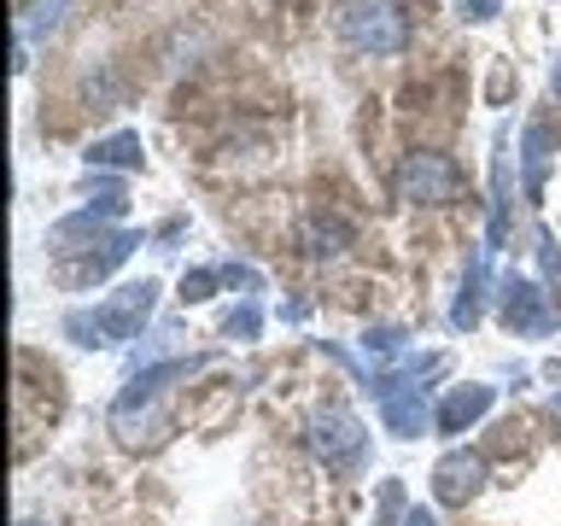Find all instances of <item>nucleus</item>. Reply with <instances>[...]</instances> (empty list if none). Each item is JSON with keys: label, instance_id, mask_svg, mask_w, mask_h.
<instances>
[{"label": "nucleus", "instance_id": "obj_1", "mask_svg": "<svg viewBox=\"0 0 561 526\" xmlns=\"http://www.w3.org/2000/svg\"><path fill=\"white\" fill-rule=\"evenodd\" d=\"M199 368H205V357H175V363L140 368V375L117 392V403H112L117 445H129V450H158V445H164V438L175 433V421L164 415L170 380H187V375H199Z\"/></svg>", "mask_w": 561, "mask_h": 526}, {"label": "nucleus", "instance_id": "obj_2", "mask_svg": "<svg viewBox=\"0 0 561 526\" xmlns=\"http://www.w3.org/2000/svg\"><path fill=\"white\" fill-rule=\"evenodd\" d=\"M152 305H158V281H129V287H117L105 305L70 310L65 316V333L77 345H123V340H135V333L147 328Z\"/></svg>", "mask_w": 561, "mask_h": 526}, {"label": "nucleus", "instance_id": "obj_3", "mask_svg": "<svg viewBox=\"0 0 561 526\" xmlns=\"http://www.w3.org/2000/svg\"><path fill=\"white\" fill-rule=\"evenodd\" d=\"M340 35H345L357 53H375V59H386V53H403V42H410V24H403V12L392 7V0H345Z\"/></svg>", "mask_w": 561, "mask_h": 526}, {"label": "nucleus", "instance_id": "obj_4", "mask_svg": "<svg viewBox=\"0 0 561 526\" xmlns=\"http://www.w3.org/2000/svg\"><path fill=\"white\" fill-rule=\"evenodd\" d=\"M310 450L322 456L333 473H363L368 462V433L363 421L345 410V403H328V410L310 415Z\"/></svg>", "mask_w": 561, "mask_h": 526}, {"label": "nucleus", "instance_id": "obj_5", "mask_svg": "<svg viewBox=\"0 0 561 526\" xmlns=\"http://www.w3.org/2000/svg\"><path fill=\"white\" fill-rule=\"evenodd\" d=\"M398 193L415 205H450L456 193H462V170H456L450 152H403L398 164Z\"/></svg>", "mask_w": 561, "mask_h": 526}, {"label": "nucleus", "instance_id": "obj_6", "mask_svg": "<svg viewBox=\"0 0 561 526\" xmlns=\"http://www.w3.org/2000/svg\"><path fill=\"white\" fill-rule=\"evenodd\" d=\"M497 305H503V328L508 333H526V340H543L556 328V310H550V293L526 275H503L497 287Z\"/></svg>", "mask_w": 561, "mask_h": 526}, {"label": "nucleus", "instance_id": "obj_7", "mask_svg": "<svg viewBox=\"0 0 561 526\" xmlns=\"http://www.w3.org/2000/svg\"><path fill=\"white\" fill-rule=\"evenodd\" d=\"M375 403H380V421L392 438H415L427 421H438L427 410V392H421V380H403V375H380L375 380Z\"/></svg>", "mask_w": 561, "mask_h": 526}, {"label": "nucleus", "instance_id": "obj_8", "mask_svg": "<svg viewBox=\"0 0 561 526\" xmlns=\"http://www.w3.org/2000/svg\"><path fill=\"white\" fill-rule=\"evenodd\" d=\"M480 485H485V456H480V450H450V456H438V468H433V498H438V503L462 508V503L480 498Z\"/></svg>", "mask_w": 561, "mask_h": 526}, {"label": "nucleus", "instance_id": "obj_9", "mask_svg": "<svg viewBox=\"0 0 561 526\" xmlns=\"http://www.w3.org/2000/svg\"><path fill=\"white\" fill-rule=\"evenodd\" d=\"M135 245H140V235L117 228V235L105 240V245H94V252H82V258H59V270H53V275H59V287H88V281H105V275H112L117 263L135 252Z\"/></svg>", "mask_w": 561, "mask_h": 526}, {"label": "nucleus", "instance_id": "obj_10", "mask_svg": "<svg viewBox=\"0 0 561 526\" xmlns=\"http://www.w3.org/2000/svg\"><path fill=\"white\" fill-rule=\"evenodd\" d=\"M491 403H497V386H450V398L438 403V433H468Z\"/></svg>", "mask_w": 561, "mask_h": 526}, {"label": "nucleus", "instance_id": "obj_11", "mask_svg": "<svg viewBox=\"0 0 561 526\" xmlns=\"http://www.w3.org/2000/svg\"><path fill=\"white\" fill-rule=\"evenodd\" d=\"M485 252H491V245H473V252H468V270H462V293H456V305H450V328H473V322H480V310H485Z\"/></svg>", "mask_w": 561, "mask_h": 526}, {"label": "nucleus", "instance_id": "obj_12", "mask_svg": "<svg viewBox=\"0 0 561 526\" xmlns=\"http://www.w3.org/2000/svg\"><path fill=\"white\" fill-rule=\"evenodd\" d=\"M550 158H556V129L550 123H526V140H520V164H526V199H543V175H550Z\"/></svg>", "mask_w": 561, "mask_h": 526}, {"label": "nucleus", "instance_id": "obj_13", "mask_svg": "<svg viewBox=\"0 0 561 526\" xmlns=\"http://www.w3.org/2000/svg\"><path fill=\"white\" fill-rule=\"evenodd\" d=\"M140 158H147V147H140L135 129H117V135H105L88 147V164L94 170H140Z\"/></svg>", "mask_w": 561, "mask_h": 526}, {"label": "nucleus", "instance_id": "obj_14", "mask_svg": "<svg viewBox=\"0 0 561 526\" xmlns=\"http://www.w3.org/2000/svg\"><path fill=\"white\" fill-rule=\"evenodd\" d=\"M508 235V140L497 135V158H491V245Z\"/></svg>", "mask_w": 561, "mask_h": 526}, {"label": "nucleus", "instance_id": "obj_15", "mask_svg": "<svg viewBox=\"0 0 561 526\" xmlns=\"http://www.w3.org/2000/svg\"><path fill=\"white\" fill-rule=\"evenodd\" d=\"M305 240H310V252H316V258H333V252H345L351 228H345L340 217H322V210H316L310 228H305Z\"/></svg>", "mask_w": 561, "mask_h": 526}, {"label": "nucleus", "instance_id": "obj_16", "mask_svg": "<svg viewBox=\"0 0 561 526\" xmlns=\"http://www.w3.org/2000/svg\"><path fill=\"white\" fill-rule=\"evenodd\" d=\"M88 210H94L100 222H117L123 210H129V187L123 182H94L88 187Z\"/></svg>", "mask_w": 561, "mask_h": 526}, {"label": "nucleus", "instance_id": "obj_17", "mask_svg": "<svg viewBox=\"0 0 561 526\" xmlns=\"http://www.w3.org/2000/svg\"><path fill=\"white\" fill-rule=\"evenodd\" d=\"M533 252H538V263H543V281L561 293V240L550 235V228H538V245H533Z\"/></svg>", "mask_w": 561, "mask_h": 526}, {"label": "nucleus", "instance_id": "obj_18", "mask_svg": "<svg viewBox=\"0 0 561 526\" xmlns=\"http://www.w3.org/2000/svg\"><path fill=\"white\" fill-rule=\"evenodd\" d=\"M217 281H222V270H193V275H182V305H205V298L217 293Z\"/></svg>", "mask_w": 561, "mask_h": 526}, {"label": "nucleus", "instance_id": "obj_19", "mask_svg": "<svg viewBox=\"0 0 561 526\" xmlns=\"http://www.w3.org/2000/svg\"><path fill=\"white\" fill-rule=\"evenodd\" d=\"M363 351H368V357H398V351H403V333H398V328H368V333H363Z\"/></svg>", "mask_w": 561, "mask_h": 526}, {"label": "nucleus", "instance_id": "obj_20", "mask_svg": "<svg viewBox=\"0 0 561 526\" xmlns=\"http://www.w3.org/2000/svg\"><path fill=\"white\" fill-rule=\"evenodd\" d=\"M257 328H263V316H257L252 298H245V305L228 316V340H257Z\"/></svg>", "mask_w": 561, "mask_h": 526}, {"label": "nucleus", "instance_id": "obj_21", "mask_svg": "<svg viewBox=\"0 0 561 526\" xmlns=\"http://www.w3.org/2000/svg\"><path fill=\"white\" fill-rule=\"evenodd\" d=\"M456 7H462V18H473V24H485V18H497L503 0H456Z\"/></svg>", "mask_w": 561, "mask_h": 526}, {"label": "nucleus", "instance_id": "obj_22", "mask_svg": "<svg viewBox=\"0 0 561 526\" xmlns=\"http://www.w3.org/2000/svg\"><path fill=\"white\" fill-rule=\"evenodd\" d=\"M398 508H403V485H398V480H386V485H380V515L392 521Z\"/></svg>", "mask_w": 561, "mask_h": 526}, {"label": "nucleus", "instance_id": "obj_23", "mask_svg": "<svg viewBox=\"0 0 561 526\" xmlns=\"http://www.w3.org/2000/svg\"><path fill=\"white\" fill-rule=\"evenodd\" d=\"M403 526H438V521L427 515V508H403Z\"/></svg>", "mask_w": 561, "mask_h": 526}, {"label": "nucleus", "instance_id": "obj_24", "mask_svg": "<svg viewBox=\"0 0 561 526\" xmlns=\"http://www.w3.org/2000/svg\"><path fill=\"white\" fill-rule=\"evenodd\" d=\"M550 88H556V94H561V59H556V70H550Z\"/></svg>", "mask_w": 561, "mask_h": 526}, {"label": "nucleus", "instance_id": "obj_25", "mask_svg": "<svg viewBox=\"0 0 561 526\" xmlns=\"http://www.w3.org/2000/svg\"><path fill=\"white\" fill-rule=\"evenodd\" d=\"M18 526H42V521H18Z\"/></svg>", "mask_w": 561, "mask_h": 526}]
</instances>
